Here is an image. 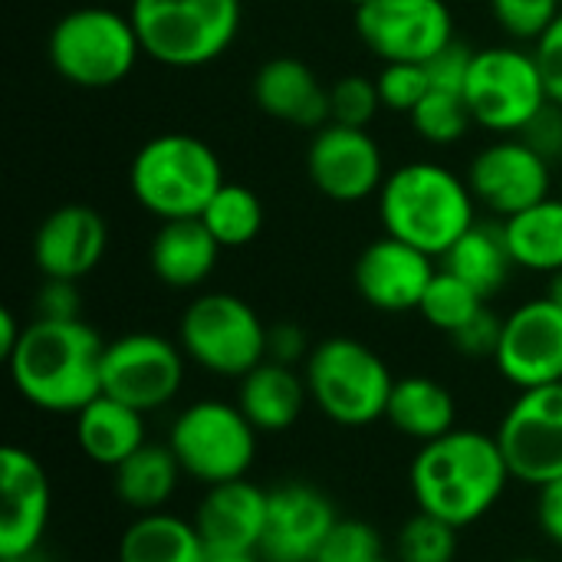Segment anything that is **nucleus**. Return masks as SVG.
I'll list each match as a JSON object with an SVG mask.
<instances>
[{"label":"nucleus","mask_w":562,"mask_h":562,"mask_svg":"<svg viewBox=\"0 0 562 562\" xmlns=\"http://www.w3.org/2000/svg\"><path fill=\"white\" fill-rule=\"evenodd\" d=\"M510 468L494 435L454 428L418 448L408 487L418 510L464 530L484 520L510 484Z\"/></svg>","instance_id":"f257e3e1"},{"label":"nucleus","mask_w":562,"mask_h":562,"mask_svg":"<svg viewBox=\"0 0 562 562\" xmlns=\"http://www.w3.org/2000/svg\"><path fill=\"white\" fill-rule=\"evenodd\" d=\"M102 336L82 319H33L7 359L20 398L46 415H79L102 395Z\"/></svg>","instance_id":"f03ea898"},{"label":"nucleus","mask_w":562,"mask_h":562,"mask_svg":"<svg viewBox=\"0 0 562 562\" xmlns=\"http://www.w3.org/2000/svg\"><path fill=\"white\" fill-rule=\"evenodd\" d=\"M474 204L468 178L435 161H408L395 168L379 191L385 234L431 257H445L477 224Z\"/></svg>","instance_id":"7ed1b4c3"},{"label":"nucleus","mask_w":562,"mask_h":562,"mask_svg":"<svg viewBox=\"0 0 562 562\" xmlns=\"http://www.w3.org/2000/svg\"><path fill=\"white\" fill-rule=\"evenodd\" d=\"M132 198L158 221L201 217L224 188L217 151L188 132H161L148 138L128 165Z\"/></svg>","instance_id":"20e7f679"},{"label":"nucleus","mask_w":562,"mask_h":562,"mask_svg":"<svg viewBox=\"0 0 562 562\" xmlns=\"http://www.w3.org/2000/svg\"><path fill=\"white\" fill-rule=\"evenodd\" d=\"M142 53L168 69H201L221 59L240 33V0H132Z\"/></svg>","instance_id":"39448f33"},{"label":"nucleus","mask_w":562,"mask_h":562,"mask_svg":"<svg viewBox=\"0 0 562 562\" xmlns=\"http://www.w3.org/2000/svg\"><path fill=\"white\" fill-rule=\"evenodd\" d=\"M310 402L342 428H366L385 418L398 379L385 359L352 336H333L313 346L306 359Z\"/></svg>","instance_id":"423d86ee"},{"label":"nucleus","mask_w":562,"mask_h":562,"mask_svg":"<svg viewBox=\"0 0 562 562\" xmlns=\"http://www.w3.org/2000/svg\"><path fill=\"white\" fill-rule=\"evenodd\" d=\"M46 53L53 69L79 89H109L128 79L142 53L128 13L112 7H79L49 30Z\"/></svg>","instance_id":"0eeeda50"},{"label":"nucleus","mask_w":562,"mask_h":562,"mask_svg":"<svg viewBox=\"0 0 562 562\" xmlns=\"http://www.w3.org/2000/svg\"><path fill=\"white\" fill-rule=\"evenodd\" d=\"M267 329L260 313L234 293L194 296L178 323V346L188 362L221 379H244L267 359Z\"/></svg>","instance_id":"6e6552de"},{"label":"nucleus","mask_w":562,"mask_h":562,"mask_svg":"<svg viewBox=\"0 0 562 562\" xmlns=\"http://www.w3.org/2000/svg\"><path fill=\"white\" fill-rule=\"evenodd\" d=\"M257 435L260 431L247 422L237 402L204 398L175 418L168 448L191 481L214 487L247 477L257 458Z\"/></svg>","instance_id":"1a4fd4ad"},{"label":"nucleus","mask_w":562,"mask_h":562,"mask_svg":"<svg viewBox=\"0 0 562 562\" xmlns=\"http://www.w3.org/2000/svg\"><path fill=\"white\" fill-rule=\"evenodd\" d=\"M464 102L474 125L494 135H524V128L550 102V92L533 53L520 46H484L474 49Z\"/></svg>","instance_id":"9d476101"},{"label":"nucleus","mask_w":562,"mask_h":562,"mask_svg":"<svg viewBox=\"0 0 562 562\" xmlns=\"http://www.w3.org/2000/svg\"><path fill=\"white\" fill-rule=\"evenodd\" d=\"M510 477L543 491L562 477V382L524 389L497 425Z\"/></svg>","instance_id":"9b49d317"},{"label":"nucleus","mask_w":562,"mask_h":562,"mask_svg":"<svg viewBox=\"0 0 562 562\" xmlns=\"http://www.w3.org/2000/svg\"><path fill=\"white\" fill-rule=\"evenodd\" d=\"M184 349L158 333H125L105 342L102 392L142 415L171 405L184 385Z\"/></svg>","instance_id":"f8f14e48"},{"label":"nucleus","mask_w":562,"mask_h":562,"mask_svg":"<svg viewBox=\"0 0 562 562\" xmlns=\"http://www.w3.org/2000/svg\"><path fill=\"white\" fill-rule=\"evenodd\" d=\"M356 33L382 63H428L454 43V16L445 0H372L356 10Z\"/></svg>","instance_id":"ddd939ff"},{"label":"nucleus","mask_w":562,"mask_h":562,"mask_svg":"<svg viewBox=\"0 0 562 562\" xmlns=\"http://www.w3.org/2000/svg\"><path fill=\"white\" fill-rule=\"evenodd\" d=\"M468 184L481 207L507 221L550 198L553 165L520 135H501L474 155Z\"/></svg>","instance_id":"4468645a"},{"label":"nucleus","mask_w":562,"mask_h":562,"mask_svg":"<svg viewBox=\"0 0 562 562\" xmlns=\"http://www.w3.org/2000/svg\"><path fill=\"white\" fill-rule=\"evenodd\" d=\"M306 175L319 194L339 204H359L382 191L385 184V155L369 128H352L326 122L313 132L306 148Z\"/></svg>","instance_id":"2eb2a0df"},{"label":"nucleus","mask_w":562,"mask_h":562,"mask_svg":"<svg viewBox=\"0 0 562 562\" xmlns=\"http://www.w3.org/2000/svg\"><path fill=\"white\" fill-rule=\"evenodd\" d=\"M494 362L517 392L562 382L560 306L550 296H540L504 316V333Z\"/></svg>","instance_id":"dca6fc26"},{"label":"nucleus","mask_w":562,"mask_h":562,"mask_svg":"<svg viewBox=\"0 0 562 562\" xmlns=\"http://www.w3.org/2000/svg\"><path fill=\"white\" fill-rule=\"evenodd\" d=\"M53 491L43 464L7 445L0 451V560L33 557L49 527Z\"/></svg>","instance_id":"f3484780"},{"label":"nucleus","mask_w":562,"mask_h":562,"mask_svg":"<svg viewBox=\"0 0 562 562\" xmlns=\"http://www.w3.org/2000/svg\"><path fill=\"white\" fill-rule=\"evenodd\" d=\"M336 520L339 514L319 487L306 481L277 484L270 491L267 530L257 553L263 562H316Z\"/></svg>","instance_id":"a211bd4d"},{"label":"nucleus","mask_w":562,"mask_h":562,"mask_svg":"<svg viewBox=\"0 0 562 562\" xmlns=\"http://www.w3.org/2000/svg\"><path fill=\"white\" fill-rule=\"evenodd\" d=\"M438 267L435 257L398 240V237H382L372 240L352 270L359 296L379 310V313H412L422 306L428 283L435 280Z\"/></svg>","instance_id":"6ab92c4d"},{"label":"nucleus","mask_w":562,"mask_h":562,"mask_svg":"<svg viewBox=\"0 0 562 562\" xmlns=\"http://www.w3.org/2000/svg\"><path fill=\"white\" fill-rule=\"evenodd\" d=\"M109 247V224L89 204H63L43 217L33 237L36 270L49 280L89 277Z\"/></svg>","instance_id":"aec40b11"},{"label":"nucleus","mask_w":562,"mask_h":562,"mask_svg":"<svg viewBox=\"0 0 562 562\" xmlns=\"http://www.w3.org/2000/svg\"><path fill=\"white\" fill-rule=\"evenodd\" d=\"M270 491L254 481H227L204 491L194 527L207 547V553H257L267 530Z\"/></svg>","instance_id":"412c9836"},{"label":"nucleus","mask_w":562,"mask_h":562,"mask_svg":"<svg viewBox=\"0 0 562 562\" xmlns=\"http://www.w3.org/2000/svg\"><path fill=\"white\" fill-rule=\"evenodd\" d=\"M254 102L280 122L300 128H323L329 122V86L293 56L267 59L254 76Z\"/></svg>","instance_id":"4be33fe9"},{"label":"nucleus","mask_w":562,"mask_h":562,"mask_svg":"<svg viewBox=\"0 0 562 562\" xmlns=\"http://www.w3.org/2000/svg\"><path fill=\"white\" fill-rule=\"evenodd\" d=\"M221 250L224 247L214 240V234L201 217L161 221V227L148 244V263L165 286L194 290L214 273Z\"/></svg>","instance_id":"5701e85b"},{"label":"nucleus","mask_w":562,"mask_h":562,"mask_svg":"<svg viewBox=\"0 0 562 562\" xmlns=\"http://www.w3.org/2000/svg\"><path fill=\"white\" fill-rule=\"evenodd\" d=\"M306 402H310L306 379L296 375L293 366H280L270 359L250 369L237 389V405L260 435H280L293 428Z\"/></svg>","instance_id":"b1692460"},{"label":"nucleus","mask_w":562,"mask_h":562,"mask_svg":"<svg viewBox=\"0 0 562 562\" xmlns=\"http://www.w3.org/2000/svg\"><path fill=\"white\" fill-rule=\"evenodd\" d=\"M76 441L79 451L99 468H119L132 458L145 441V415L112 395H95L76 415Z\"/></svg>","instance_id":"393cba45"},{"label":"nucleus","mask_w":562,"mask_h":562,"mask_svg":"<svg viewBox=\"0 0 562 562\" xmlns=\"http://www.w3.org/2000/svg\"><path fill=\"white\" fill-rule=\"evenodd\" d=\"M385 422L398 435H405L418 445H428V441L454 431L458 405H454V395L448 392V385H441L438 379L405 375L392 389Z\"/></svg>","instance_id":"a878e982"},{"label":"nucleus","mask_w":562,"mask_h":562,"mask_svg":"<svg viewBox=\"0 0 562 562\" xmlns=\"http://www.w3.org/2000/svg\"><path fill=\"white\" fill-rule=\"evenodd\" d=\"M207 557L194 520L165 510L138 514L119 540V562H207Z\"/></svg>","instance_id":"bb28decb"},{"label":"nucleus","mask_w":562,"mask_h":562,"mask_svg":"<svg viewBox=\"0 0 562 562\" xmlns=\"http://www.w3.org/2000/svg\"><path fill=\"white\" fill-rule=\"evenodd\" d=\"M441 260L445 270L461 277L484 300L501 293V286L510 280V270L517 267L504 237V224H487V221H477Z\"/></svg>","instance_id":"cd10ccee"},{"label":"nucleus","mask_w":562,"mask_h":562,"mask_svg":"<svg viewBox=\"0 0 562 562\" xmlns=\"http://www.w3.org/2000/svg\"><path fill=\"white\" fill-rule=\"evenodd\" d=\"M181 464L168 445H142L115 468V497L135 514L165 510L181 481Z\"/></svg>","instance_id":"c85d7f7f"},{"label":"nucleus","mask_w":562,"mask_h":562,"mask_svg":"<svg viewBox=\"0 0 562 562\" xmlns=\"http://www.w3.org/2000/svg\"><path fill=\"white\" fill-rule=\"evenodd\" d=\"M504 237L510 257L520 270L530 273H560L562 270V198H547L504 221Z\"/></svg>","instance_id":"c756f323"},{"label":"nucleus","mask_w":562,"mask_h":562,"mask_svg":"<svg viewBox=\"0 0 562 562\" xmlns=\"http://www.w3.org/2000/svg\"><path fill=\"white\" fill-rule=\"evenodd\" d=\"M201 221L207 224V231L214 234V240L224 250H234V247H247L260 237L267 211H263V201L254 188L237 184V181H224V188L204 207Z\"/></svg>","instance_id":"7c9ffc66"},{"label":"nucleus","mask_w":562,"mask_h":562,"mask_svg":"<svg viewBox=\"0 0 562 562\" xmlns=\"http://www.w3.org/2000/svg\"><path fill=\"white\" fill-rule=\"evenodd\" d=\"M484 306H487V300H484L474 286H468L461 277H454L451 270L441 267V270L435 273V280L428 283L418 313L425 316L428 326H435V329H441V333L451 336V333H458L471 316H477Z\"/></svg>","instance_id":"2f4dec72"},{"label":"nucleus","mask_w":562,"mask_h":562,"mask_svg":"<svg viewBox=\"0 0 562 562\" xmlns=\"http://www.w3.org/2000/svg\"><path fill=\"white\" fill-rule=\"evenodd\" d=\"M408 122H412L415 135L425 138V142H431V145H454V142H461V138L471 132V125H474L464 95H461V92H448V89H435V86H431V92L412 109Z\"/></svg>","instance_id":"473e14b6"},{"label":"nucleus","mask_w":562,"mask_h":562,"mask_svg":"<svg viewBox=\"0 0 562 562\" xmlns=\"http://www.w3.org/2000/svg\"><path fill=\"white\" fill-rule=\"evenodd\" d=\"M398 562H454L458 557V530L425 510L405 520L395 540Z\"/></svg>","instance_id":"72a5a7b5"},{"label":"nucleus","mask_w":562,"mask_h":562,"mask_svg":"<svg viewBox=\"0 0 562 562\" xmlns=\"http://www.w3.org/2000/svg\"><path fill=\"white\" fill-rule=\"evenodd\" d=\"M382 95L375 79L349 72L329 86V122L352 125V128H369V122L379 115Z\"/></svg>","instance_id":"f704fd0d"},{"label":"nucleus","mask_w":562,"mask_h":562,"mask_svg":"<svg viewBox=\"0 0 562 562\" xmlns=\"http://www.w3.org/2000/svg\"><path fill=\"white\" fill-rule=\"evenodd\" d=\"M501 30L520 43H537L562 13V0H491Z\"/></svg>","instance_id":"c9c22d12"},{"label":"nucleus","mask_w":562,"mask_h":562,"mask_svg":"<svg viewBox=\"0 0 562 562\" xmlns=\"http://www.w3.org/2000/svg\"><path fill=\"white\" fill-rule=\"evenodd\" d=\"M375 86L382 95V109L405 112V115H412V109L431 92L425 63H385L382 72L375 76Z\"/></svg>","instance_id":"e433bc0d"},{"label":"nucleus","mask_w":562,"mask_h":562,"mask_svg":"<svg viewBox=\"0 0 562 562\" xmlns=\"http://www.w3.org/2000/svg\"><path fill=\"white\" fill-rule=\"evenodd\" d=\"M379 557H385L379 530L369 527L366 520L339 517L336 527L329 530V537H326L316 562H372L379 560Z\"/></svg>","instance_id":"4c0bfd02"},{"label":"nucleus","mask_w":562,"mask_h":562,"mask_svg":"<svg viewBox=\"0 0 562 562\" xmlns=\"http://www.w3.org/2000/svg\"><path fill=\"white\" fill-rule=\"evenodd\" d=\"M501 333H504V319L494 310L484 306L458 333H451V342L468 359H494L497 356V346H501Z\"/></svg>","instance_id":"58836bf2"},{"label":"nucleus","mask_w":562,"mask_h":562,"mask_svg":"<svg viewBox=\"0 0 562 562\" xmlns=\"http://www.w3.org/2000/svg\"><path fill=\"white\" fill-rule=\"evenodd\" d=\"M471 63H474V49L464 46L461 40H454L438 56H431L425 63V69H428V79H431L435 89H448V92H461L464 95V82H468Z\"/></svg>","instance_id":"ea45409f"},{"label":"nucleus","mask_w":562,"mask_h":562,"mask_svg":"<svg viewBox=\"0 0 562 562\" xmlns=\"http://www.w3.org/2000/svg\"><path fill=\"white\" fill-rule=\"evenodd\" d=\"M36 319H82V296L76 280H49L43 277V286L36 293Z\"/></svg>","instance_id":"a19ab883"},{"label":"nucleus","mask_w":562,"mask_h":562,"mask_svg":"<svg viewBox=\"0 0 562 562\" xmlns=\"http://www.w3.org/2000/svg\"><path fill=\"white\" fill-rule=\"evenodd\" d=\"M533 56L543 76V86L550 92V102L562 105V13L553 20V26L533 43Z\"/></svg>","instance_id":"79ce46f5"},{"label":"nucleus","mask_w":562,"mask_h":562,"mask_svg":"<svg viewBox=\"0 0 562 562\" xmlns=\"http://www.w3.org/2000/svg\"><path fill=\"white\" fill-rule=\"evenodd\" d=\"M530 148H537L550 165L562 161V105L557 102H547L540 109V115L524 128L520 135Z\"/></svg>","instance_id":"37998d69"},{"label":"nucleus","mask_w":562,"mask_h":562,"mask_svg":"<svg viewBox=\"0 0 562 562\" xmlns=\"http://www.w3.org/2000/svg\"><path fill=\"white\" fill-rule=\"evenodd\" d=\"M310 339L296 323H277L267 329V359L280 366H296L300 359H310Z\"/></svg>","instance_id":"c03bdc74"},{"label":"nucleus","mask_w":562,"mask_h":562,"mask_svg":"<svg viewBox=\"0 0 562 562\" xmlns=\"http://www.w3.org/2000/svg\"><path fill=\"white\" fill-rule=\"evenodd\" d=\"M537 524L547 540H553L562 550V477L547 484L537 497Z\"/></svg>","instance_id":"a18cd8bd"},{"label":"nucleus","mask_w":562,"mask_h":562,"mask_svg":"<svg viewBox=\"0 0 562 562\" xmlns=\"http://www.w3.org/2000/svg\"><path fill=\"white\" fill-rule=\"evenodd\" d=\"M20 336H23V326L16 323V316L10 310H0V356L3 359H10V352L16 349Z\"/></svg>","instance_id":"49530a36"},{"label":"nucleus","mask_w":562,"mask_h":562,"mask_svg":"<svg viewBox=\"0 0 562 562\" xmlns=\"http://www.w3.org/2000/svg\"><path fill=\"white\" fill-rule=\"evenodd\" d=\"M207 562H263L260 553H211Z\"/></svg>","instance_id":"de8ad7c7"},{"label":"nucleus","mask_w":562,"mask_h":562,"mask_svg":"<svg viewBox=\"0 0 562 562\" xmlns=\"http://www.w3.org/2000/svg\"><path fill=\"white\" fill-rule=\"evenodd\" d=\"M547 296H550V300H553V303H557V306L562 310V270H560V273H553V277H550Z\"/></svg>","instance_id":"09e8293b"},{"label":"nucleus","mask_w":562,"mask_h":562,"mask_svg":"<svg viewBox=\"0 0 562 562\" xmlns=\"http://www.w3.org/2000/svg\"><path fill=\"white\" fill-rule=\"evenodd\" d=\"M0 562H36L33 557H13V560H0Z\"/></svg>","instance_id":"8fccbe9b"},{"label":"nucleus","mask_w":562,"mask_h":562,"mask_svg":"<svg viewBox=\"0 0 562 562\" xmlns=\"http://www.w3.org/2000/svg\"><path fill=\"white\" fill-rule=\"evenodd\" d=\"M349 3H352V7L359 10V7H366V3H372V0H349Z\"/></svg>","instance_id":"3c124183"},{"label":"nucleus","mask_w":562,"mask_h":562,"mask_svg":"<svg viewBox=\"0 0 562 562\" xmlns=\"http://www.w3.org/2000/svg\"><path fill=\"white\" fill-rule=\"evenodd\" d=\"M372 562H392V560H385V557H379V560H372Z\"/></svg>","instance_id":"603ef678"},{"label":"nucleus","mask_w":562,"mask_h":562,"mask_svg":"<svg viewBox=\"0 0 562 562\" xmlns=\"http://www.w3.org/2000/svg\"><path fill=\"white\" fill-rule=\"evenodd\" d=\"M514 562H543V560H514Z\"/></svg>","instance_id":"864d4df0"},{"label":"nucleus","mask_w":562,"mask_h":562,"mask_svg":"<svg viewBox=\"0 0 562 562\" xmlns=\"http://www.w3.org/2000/svg\"><path fill=\"white\" fill-rule=\"evenodd\" d=\"M560 198H562V194H560Z\"/></svg>","instance_id":"5fc2aeb1"}]
</instances>
